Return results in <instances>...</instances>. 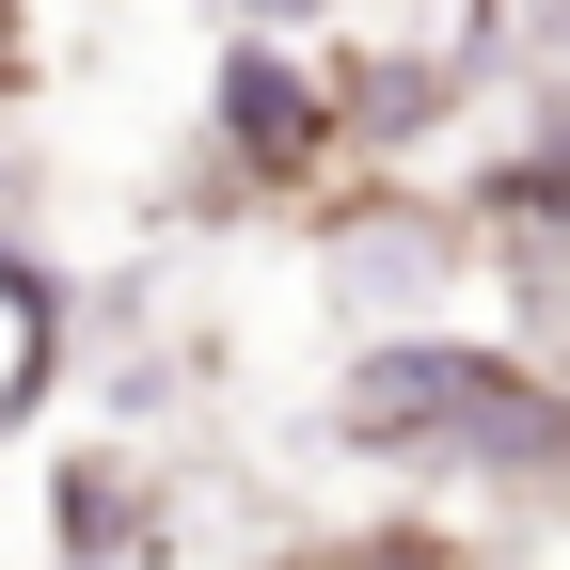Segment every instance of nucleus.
I'll use <instances>...</instances> for the list:
<instances>
[{
	"instance_id": "nucleus-1",
	"label": "nucleus",
	"mask_w": 570,
	"mask_h": 570,
	"mask_svg": "<svg viewBox=\"0 0 570 570\" xmlns=\"http://www.w3.org/2000/svg\"><path fill=\"white\" fill-rule=\"evenodd\" d=\"M333 428L365 460H412V475H491V491H554L570 475V381L491 348V333H428V317H381L348 348Z\"/></svg>"
},
{
	"instance_id": "nucleus-2",
	"label": "nucleus",
	"mask_w": 570,
	"mask_h": 570,
	"mask_svg": "<svg viewBox=\"0 0 570 570\" xmlns=\"http://www.w3.org/2000/svg\"><path fill=\"white\" fill-rule=\"evenodd\" d=\"M206 159H223L254 206H269V190H317V159H333V80H317L302 48L238 32L223 63H206Z\"/></svg>"
},
{
	"instance_id": "nucleus-3",
	"label": "nucleus",
	"mask_w": 570,
	"mask_h": 570,
	"mask_svg": "<svg viewBox=\"0 0 570 570\" xmlns=\"http://www.w3.org/2000/svg\"><path fill=\"white\" fill-rule=\"evenodd\" d=\"M317 238H333V302L365 317V333H381V317H428V285H444V269L475 254V238L444 223V206H412V190H365V206H333Z\"/></svg>"
},
{
	"instance_id": "nucleus-4",
	"label": "nucleus",
	"mask_w": 570,
	"mask_h": 570,
	"mask_svg": "<svg viewBox=\"0 0 570 570\" xmlns=\"http://www.w3.org/2000/svg\"><path fill=\"white\" fill-rule=\"evenodd\" d=\"M317 80H333V142H428L475 96V48H348Z\"/></svg>"
},
{
	"instance_id": "nucleus-5",
	"label": "nucleus",
	"mask_w": 570,
	"mask_h": 570,
	"mask_svg": "<svg viewBox=\"0 0 570 570\" xmlns=\"http://www.w3.org/2000/svg\"><path fill=\"white\" fill-rule=\"evenodd\" d=\"M48 539H63V554H159V539H175L159 460H127V444H63V460H48Z\"/></svg>"
},
{
	"instance_id": "nucleus-6",
	"label": "nucleus",
	"mask_w": 570,
	"mask_h": 570,
	"mask_svg": "<svg viewBox=\"0 0 570 570\" xmlns=\"http://www.w3.org/2000/svg\"><path fill=\"white\" fill-rule=\"evenodd\" d=\"M0 96H32V17L0 0Z\"/></svg>"
},
{
	"instance_id": "nucleus-7",
	"label": "nucleus",
	"mask_w": 570,
	"mask_h": 570,
	"mask_svg": "<svg viewBox=\"0 0 570 570\" xmlns=\"http://www.w3.org/2000/svg\"><path fill=\"white\" fill-rule=\"evenodd\" d=\"M223 17H238V32H302L317 0H223Z\"/></svg>"
},
{
	"instance_id": "nucleus-8",
	"label": "nucleus",
	"mask_w": 570,
	"mask_h": 570,
	"mask_svg": "<svg viewBox=\"0 0 570 570\" xmlns=\"http://www.w3.org/2000/svg\"><path fill=\"white\" fill-rule=\"evenodd\" d=\"M17 206H32V159H0V223H17Z\"/></svg>"
}]
</instances>
